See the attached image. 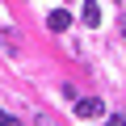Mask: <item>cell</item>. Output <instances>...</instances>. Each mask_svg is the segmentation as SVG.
<instances>
[{"instance_id":"6da1fadb","label":"cell","mask_w":126,"mask_h":126,"mask_svg":"<svg viewBox=\"0 0 126 126\" xmlns=\"http://www.w3.org/2000/svg\"><path fill=\"white\" fill-rule=\"evenodd\" d=\"M105 113V105L97 101V97H84V101H76V118H101Z\"/></svg>"},{"instance_id":"7a4b0ae2","label":"cell","mask_w":126,"mask_h":126,"mask_svg":"<svg viewBox=\"0 0 126 126\" xmlns=\"http://www.w3.org/2000/svg\"><path fill=\"white\" fill-rule=\"evenodd\" d=\"M46 25H50L55 34H63V30L72 25V13H67V9H55V13H46Z\"/></svg>"},{"instance_id":"3957f363","label":"cell","mask_w":126,"mask_h":126,"mask_svg":"<svg viewBox=\"0 0 126 126\" xmlns=\"http://www.w3.org/2000/svg\"><path fill=\"white\" fill-rule=\"evenodd\" d=\"M84 25H101V4L97 0H84V17H80Z\"/></svg>"},{"instance_id":"277c9868","label":"cell","mask_w":126,"mask_h":126,"mask_svg":"<svg viewBox=\"0 0 126 126\" xmlns=\"http://www.w3.org/2000/svg\"><path fill=\"white\" fill-rule=\"evenodd\" d=\"M105 126H126V118H122V113H113V118H109Z\"/></svg>"},{"instance_id":"5b68a950","label":"cell","mask_w":126,"mask_h":126,"mask_svg":"<svg viewBox=\"0 0 126 126\" xmlns=\"http://www.w3.org/2000/svg\"><path fill=\"white\" fill-rule=\"evenodd\" d=\"M118 30H122V38H126V17H122V21H118Z\"/></svg>"},{"instance_id":"8992f818","label":"cell","mask_w":126,"mask_h":126,"mask_svg":"<svg viewBox=\"0 0 126 126\" xmlns=\"http://www.w3.org/2000/svg\"><path fill=\"white\" fill-rule=\"evenodd\" d=\"M4 122H9V113H4V109H0V126H4Z\"/></svg>"}]
</instances>
